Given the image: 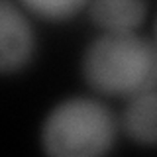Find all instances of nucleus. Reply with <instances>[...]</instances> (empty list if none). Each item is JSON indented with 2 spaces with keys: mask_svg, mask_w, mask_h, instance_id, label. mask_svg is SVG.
Here are the masks:
<instances>
[{
  "mask_svg": "<svg viewBox=\"0 0 157 157\" xmlns=\"http://www.w3.org/2000/svg\"><path fill=\"white\" fill-rule=\"evenodd\" d=\"M155 45H157V20H155Z\"/></svg>",
  "mask_w": 157,
  "mask_h": 157,
  "instance_id": "obj_7",
  "label": "nucleus"
},
{
  "mask_svg": "<svg viewBox=\"0 0 157 157\" xmlns=\"http://www.w3.org/2000/svg\"><path fill=\"white\" fill-rule=\"evenodd\" d=\"M120 120L94 96H69L43 118L39 144L53 157H96L114 147Z\"/></svg>",
  "mask_w": 157,
  "mask_h": 157,
  "instance_id": "obj_2",
  "label": "nucleus"
},
{
  "mask_svg": "<svg viewBox=\"0 0 157 157\" xmlns=\"http://www.w3.org/2000/svg\"><path fill=\"white\" fill-rule=\"evenodd\" d=\"M120 130L141 147H157V90H144L126 98Z\"/></svg>",
  "mask_w": 157,
  "mask_h": 157,
  "instance_id": "obj_4",
  "label": "nucleus"
},
{
  "mask_svg": "<svg viewBox=\"0 0 157 157\" xmlns=\"http://www.w3.org/2000/svg\"><path fill=\"white\" fill-rule=\"evenodd\" d=\"M147 0H88V18L100 32H136L147 16Z\"/></svg>",
  "mask_w": 157,
  "mask_h": 157,
  "instance_id": "obj_5",
  "label": "nucleus"
},
{
  "mask_svg": "<svg viewBox=\"0 0 157 157\" xmlns=\"http://www.w3.org/2000/svg\"><path fill=\"white\" fill-rule=\"evenodd\" d=\"M28 14L22 4L0 2V71L4 75L20 73L33 61L37 37Z\"/></svg>",
  "mask_w": 157,
  "mask_h": 157,
  "instance_id": "obj_3",
  "label": "nucleus"
},
{
  "mask_svg": "<svg viewBox=\"0 0 157 157\" xmlns=\"http://www.w3.org/2000/svg\"><path fill=\"white\" fill-rule=\"evenodd\" d=\"M29 14L47 22H67L81 10H86L88 0H18Z\"/></svg>",
  "mask_w": 157,
  "mask_h": 157,
  "instance_id": "obj_6",
  "label": "nucleus"
},
{
  "mask_svg": "<svg viewBox=\"0 0 157 157\" xmlns=\"http://www.w3.org/2000/svg\"><path fill=\"white\" fill-rule=\"evenodd\" d=\"M81 75L102 96L157 90V45L137 32H102L82 51Z\"/></svg>",
  "mask_w": 157,
  "mask_h": 157,
  "instance_id": "obj_1",
  "label": "nucleus"
}]
</instances>
